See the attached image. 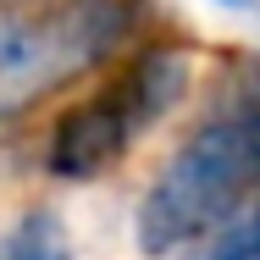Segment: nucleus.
<instances>
[{"label":"nucleus","mask_w":260,"mask_h":260,"mask_svg":"<svg viewBox=\"0 0 260 260\" xmlns=\"http://www.w3.org/2000/svg\"><path fill=\"white\" fill-rule=\"evenodd\" d=\"M0 260H72L67 227L55 221L50 210H34V216H22V221L0 238Z\"/></svg>","instance_id":"20e7f679"},{"label":"nucleus","mask_w":260,"mask_h":260,"mask_svg":"<svg viewBox=\"0 0 260 260\" xmlns=\"http://www.w3.org/2000/svg\"><path fill=\"white\" fill-rule=\"evenodd\" d=\"M249 194H260V116L227 111L188 133L166 172L150 183L139 205V244L150 255L200 244L221 221H233Z\"/></svg>","instance_id":"f257e3e1"},{"label":"nucleus","mask_w":260,"mask_h":260,"mask_svg":"<svg viewBox=\"0 0 260 260\" xmlns=\"http://www.w3.org/2000/svg\"><path fill=\"white\" fill-rule=\"evenodd\" d=\"M183 83H188V61L177 50H144L139 61H127L100 94H89L83 105H72L55 122L50 150H45L50 172L72 177V183L100 177L105 166H116L139 144L144 127H155L177 105Z\"/></svg>","instance_id":"7ed1b4c3"},{"label":"nucleus","mask_w":260,"mask_h":260,"mask_svg":"<svg viewBox=\"0 0 260 260\" xmlns=\"http://www.w3.org/2000/svg\"><path fill=\"white\" fill-rule=\"evenodd\" d=\"M139 22V0H55L0 17V116L55 94L67 78L100 67Z\"/></svg>","instance_id":"f03ea898"},{"label":"nucleus","mask_w":260,"mask_h":260,"mask_svg":"<svg viewBox=\"0 0 260 260\" xmlns=\"http://www.w3.org/2000/svg\"><path fill=\"white\" fill-rule=\"evenodd\" d=\"M188 260H260V205L238 210L233 221H221L216 233H205Z\"/></svg>","instance_id":"39448f33"}]
</instances>
